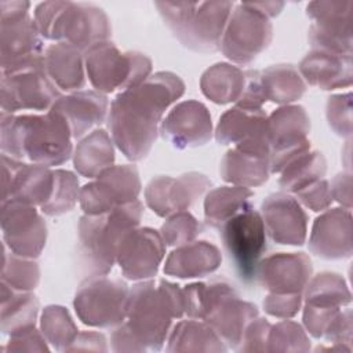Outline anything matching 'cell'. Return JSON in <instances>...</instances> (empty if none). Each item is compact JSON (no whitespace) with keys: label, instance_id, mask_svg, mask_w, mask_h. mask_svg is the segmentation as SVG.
I'll return each mask as SVG.
<instances>
[{"label":"cell","instance_id":"1","mask_svg":"<svg viewBox=\"0 0 353 353\" xmlns=\"http://www.w3.org/2000/svg\"><path fill=\"white\" fill-rule=\"evenodd\" d=\"M185 92V83L171 72H157L124 90L110 103L108 128L113 143L131 161L150 152L163 114Z\"/></svg>","mask_w":353,"mask_h":353},{"label":"cell","instance_id":"2","mask_svg":"<svg viewBox=\"0 0 353 353\" xmlns=\"http://www.w3.org/2000/svg\"><path fill=\"white\" fill-rule=\"evenodd\" d=\"M1 154L46 167L61 165L73 156L72 134L54 109L46 113H3Z\"/></svg>","mask_w":353,"mask_h":353},{"label":"cell","instance_id":"3","mask_svg":"<svg viewBox=\"0 0 353 353\" xmlns=\"http://www.w3.org/2000/svg\"><path fill=\"white\" fill-rule=\"evenodd\" d=\"M185 314L179 285L160 280L141 281L130 288L127 321L121 323L139 350H160L170 331L171 320Z\"/></svg>","mask_w":353,"mask_h":353},{"label":"cell","instance_id":"4","mask_svg":"<svg viewBox=\"0 0 353 353\" xmlns=\"http://www.w3.org/2000/svg\"><path fill=\"white\" fill-rule=\"evenodd\" d=\"M33 19L43 39L70 43L83 52L112 36L108 15L92 3L43 1Z\"/></svg>","mask_w":353,"mask_h":353},{"label":"cell","instance_id":"5","mask_svg":"<svg viewBox=\"0 0 353 353\" xmlns=\"http://www.w3.org/2000/svg\"><path fill=\"white\" fill-rule=\"evenodd\" d=\"M154 7L178 41L201 54L219 50L232 1H156Z\"/></svg>","mask_w":353,"mask_h":353},{"label":"cell","instance_id":"6","mask_svg":"<svg viewBox=\"0 0 353 353\" xmlns=\"http://www.w3.org/2000/svg\"><path fill=\"white\" fill-rule=\"evenodd\" d=\"M143 214L139 200L119 205L108 212L83 215L79 222V248L92 276L108 274L124 236L138 228Z\"/></svg>","mask_w":353,"mask_h":353},{"label":"cell","instance_id":"7","mask_svg":"<svg viewBox=\"0 0 353 353\" xmlns=\"http://www.w3.org/2000/svg\"><path fill=\"white\" fill-rule=\"evenodd\" d=\"M85 74L102 94L124 91L150 76L152 61L142 52H121L112 41H102L84 51Z\"/></svg>","mask_w":353,"mask_h":353},{"label":"cell","instance_id":"8","mask_svg":"<svg viewBox=\"0 0 353 353\" xmlns=\"http://www.w3.org/2000/svg\"><path fill=\"white\" fill-rule=\"evenodd\" d=\"M29 1H1V73L44 63L43 37L29 15Z\"/></svg>","mask_w":353,"mask_h":353},{"label":"cell","instance_id":"9","mask_svg":"<svg viewBox=\"0 0 353 353\" xmlns=\"http://www.w3.org/2000/svg\"><path fill=\"white\" fill-rule=\"evenodd\" d=\"M223 248L239 277L251 283L266 250V230L261 212L250 203L221 228Z\"/></svg>","mask_w":353,"mask_h":353},{"label":"cell","instance_id":"10","mask_svg":"<svg viewBox=\"0 0 353 353\" xmlns=\"http://www.w3.org/2000/svg\"><path fill=\"white\" fill-rule=\"evenodd\" d=\"M273 28L269 18L254 4H234L223 30L219 50L237 65L251 63L272 41Z\"/></svg>","mask_w":353,"mask_h":353},{"label":"cell","instance_id":"11","mask_svg":"<svg viewBox=\"0 0 353 353\" xmlns=\"http://www.w3.org/2000/svg\"><path fill=\"white\" fill-rule=\"evenodd\" d=\"M128 294V285L120 279L91 276L79 285L73 306L85 325L116 327L125 319Z\"/></svg>","mask_w":353,"mask_h":353},{"label":"cell","instance_id":"12","mask_svg":"<svg viewBox=\"0 0 353 353\" xmlns=\"http://www.w3.org/2000/svg\"><path fill=\"white\" fill-rule=\"evenodd\" d=\"M1 112L21 110L47 112L62 97L61 90L52 83L44 63L1 73Z\"/></svg>","mask_w":353,"mask_h":353},{"label":"cell","instance_id":"13","mask_svg":"<svg viewBox=\"0 0 353 353\" xmlns=\"http://www.w3.org/2000/svg\"><path fill=\"white\" fill-rule=\"evenodd\" d=\"M141 179L135 165H110L80 189V207L87 215L108 212L138 200Z\"/></svg>","mask_w":353,"mask_h":353},{"label":"cell","instance_id":"14","mask_svg":"<svg viewBox=\"0 0 353 353\" xmlns=\"http://www.w3.org/2000/svg\"><path fill=\"white\" fill-rule=\"evenodd\" d=\"M310 120L299 105H285L268 117L270 174L280 172L294 157L310 149Z\"/></svg>","mask_w":353,"mask_h":353},{"label":"cell","instance_id":"15","mask_svg":"<svg viewBox=\"0 0 353 353\" xmlns=\"http://www.w3.org/2000/svg\"><path fill=\"white\" fill-rule=\"evenodd\" d=\"M352 1H312L306 14L313 19L309 28L312 48L352 54Z\"/></svg>","mask_w":353,"mask_h":353},{"label":"cell","instance_id":"16","mask_svg":"<svg viewBox=\"0 0 353 353\" xmlns=\"http://www.w3.org/2000/svg\"><path fill=\"white\" fill-rule=\"evenodd\" d=\"M4 245L23 258H37L47 240V225L34 205L19 201L1 203Z\"/></svg>","mask_w":353,"mask_h":353},{"label":"cell","instance_id":"17","mask_svg":"<svg viewBox=\"0 0 353 353\" xmlns=\"http://www.w3.org/2000/svg\"><path fill=\"white\" fill-rule=\"evenodd\" d=\"M1 203L19 201L39 208L47 203L54 188V170L6 154H1Z\"/></svg>","mask_w":353,"mask_h":353},{"label":"cell","instance_id":"18","mask_svg":"<svg viewBox=\"0 0 353 353\" xmlns=\"http://www.w3.org/2000/svg\"><path fill=\"white\" fill-rule=\"evenodd\" d=\"M211 188V181L200 172H186L178 178L159 175L146 185L145 200L159 216L189 210Z\"/></svg>","mask_w":353,"mask_h":353},{"label":"cell","instance_id":"19","mask_svg":"<svg viewBox=\"0 0 353 353\" xmlns=\"http://www.w3.org/2000/svg\"><path fill=\"white\" fill-rule=\"evenodd\" d=\"M219 174L225 182L254 188L265 183L270 174V148L268 135L245 139L226 152Z\"/></svg>","mask_w":353,"mask_h":353},{"label":"cell","instance_id":"20","mask_svg":"<svg viewBox=\"0 0 353 353\" xmlns=\"http://www.w3.org/2000/svg\"><path fill=\"white\" fill-rule=\"evenodd\" d=\"M161 234L150 228H135L121 240L116 262L128 280H148L157 274L165 254Z\"/></svg>","mask_w":353,"mask_h":353},{"label":"cell","instance_id":"21","mask_svg":"<svg viewBox=\"0 0 353 353\" xmlns=\"http://www.w3.org/2000/svg\"><path fill=\"white\" fill-rule=\"evenodd\" d=\"M160 132L164 141L176 149L203 146L212 135L210 112L194 99L179 102L161 121Z\"/></svg>","mask_w":353,"mask_h":353},{"label":"cell","instance_id":"22","mask_svg":"<svg viewBox=\"0 0 353 353\" xmlns=\"http://www.w3.org/2000/svg\"><path fill=\"white\" fill-rule=\"evenodd\" d=\"M261 216L269 237L284 245H302L306 240L307 215L298 200L287 193H273L261 205Z\"/></svg>","mask_w":353,"mask_h":353},{"label":"cell","instance_id":"23","mask_svg":"<svg viewBox=\"0 0 353 353\" xmlns=\"http://www.w3.org/2000/svg\"><path fill=\"white\" fill-rule=\"evenodd\" d=\"M310 258L303 252H277L261 259L256 276L276 294H302L312 277Z\"/></svg>","mask_w":353,"mask_h":353},{"label":"cell","instance_id":"24","mask_svg":"<svg viewBox=\"0 0 353 353\" xmlns=\"http://www.w3.org/2000/svg\"><path fill=\"white\" fill-rule=\"evenodd\" d=\"M51 109L63 117L72 138L80 139L108 120L109 99L95 90H80L62 95Z\"/></svg>","mask_w":353,"mask_h":353},{"label":"cell","instance_id":"25","mask_svg":"<svg viewBox=\"0 0 353 353\" xmlns=\"http://www.w3.org/2000/svg\"><path fill=\"white\" fill-rule=\"evenodd\" d=\"M309 250L324 259H343L352 255V215L349 208H331L316 218Z\"/></svg>","mask_w":353,"mask_h":353},{"label":"cell","instance_id":"26","mask_svg":"<svg viewBox=\"0 0 353 353\" xmlns=\"http://www.w3.org/2000/svg\"><path fill=\"white\" fill-rule=\"evenodd\" d=\"M299 74L313 87L336 90L352 84V54L312 48L298 66Z\"/></svg>","mask_w":353,"mask_h":353},{"label":"cell","instance_id":"27","mask_svg":"<svg viewBox=\"0 0 353 353\" xmlns=\"http://www.w3.org/2000/svg\"><path fill=\"white\" fill-rule=\"evenodd\" d=\"M44 69L52 83L68 94L85 85L84 52L66 41L51 44L44 51Z\"/></svg>","mask_w":353,"mask_h":353},{"label":"cell","instance_id":"28","mask_svg":"<svg viewBox=\"0 0 353 353\" xmlns=\"http://www.w3.org/2000/svg\"><path fill=\"white\" fill-rule=\"evenodd\" d=\"M222 262L221 251L208 241H190L178 245L165 259L164 273L178 279L204 277L214 273Z\"/></svg>","mask_w":353,"mask_h":353},{"label":"cell","instance_id":"29","mask_svg":"<svg viewBox=\"0 0 353 353\" xmlns=\"http://www.w3.org/2000/svg\"><path fill=\"white\" fill-rule=\"evenodd\" d=\"M268 135V116L262 109L234 106L226 110L215 128V139L221 145H237L245 139Z\"/></svg>","mask_w":353,"mask_h":353},{"label":"cell","instance_id":"30","mask_svg":"<svg viewBox=\"0 0 353 353\" xmlns=\"http://www.w3.org/2000/svg\"><path fill=\"white\" fill-rule=\"evenodd\" d=\"M113 139L102 128H95L81 138L73 153L74 170L85 178H97L103 170L113 165Z\"/></svg>","mask_w":353,"mask_h":353},{"label":"cell","instance_id":"31","mask_svg":"<svg viewBox=\"0 0 353 353\" xmlns=\"http://www.w3.org/2000/svg\"><path fill=\"white\" fill-rule=\"evenodd\" d=\"M245 74L237 66L219 62L208 68L201 79V92L214 103L226 105L237 102L244 88Z\"/></svg>","mask_w":353,"mask_h":353},{"label":"cell","instance_id":"32","mask_svg":"<svg viewBox=\"0 0 353 353\" xmlns=\"http://www.w3.org/2000/svg\"><path fill=\"white\" fill-rule=\"evenodd\" d=\"M254 192L244 186H219L210 190L204 200L205 223L219 229L228 219L247 207Z\"/></svg>","mask_w":353,"mask_h":353},{"label":"cell","instance_id":"33","mask_svg":"<svg viewBox=\"0 0 353 353\" xmlns=\"http://www.w3.org/2000/svg\"><path fill=\"white\" fill-rule=\"evenodd\" d=\"M228 347L216 332L204 321L194 319L179 321L168 338V352H225Z\"/></svg>","mask_w":353,"mask_h":353},{"label":"cell","instance_id":"34","mask_svg":"<svg viewBox=\"0 0 353 353\" xmlns=\"http://www.w3.org/2000/svg\"><path fill=\"white\" fill-rule=\"evenodd\" d=\"M37 313L39 301L34 294L18 291L1 283V331L4 335L34 325Z\"/></svg>","mask_w":353,"mask_h":353},{"label":"cell","instance_id":"35","mask_svg":"<svg viewBox=\"0 0 353 353\" xmlns=\"http://www.w3.org/2000/svg\"><path fill=\"white\" fill-rule=\"evenodd\" d=\"M261 74L266 99L273 103H291L305 94L306 85L303 79L291 63L272 65L261 72Z\"/></svg>","mask_w":353,"mask_h":353},{"label":"cell","instance_id":"36","mask_svg":"<svg viewBox=\"0 0 353 353\" xmlns=\"http://www.w3.org/2000/svg\"><path fill=\"white\" fill-rule=\"evenodd\" d=\"M325 159L321 152H305L294 157L280 172L279 185L283 190L298 192L321 179L325 174Z\"/></svg>","mask_w":353,"mask_h":353},{"label":"cell","instance_id":"37","mask_svg":"<svg viewBox=\"0 0 353 353\" xmlns=\"http://www.w3.org/2000/svg\"><path fill=\"white\" fill-rule=\"evenodd\" d=\"M350 301V291L336 273L323 272L313 277L305 288V302L309 305L341 307L349 305Z\"/></svg>","mask_w":353,"mask_h":353},{"label":"cell","instance_id":"38","mask_svg":"<svg viewBox=\"0 0 353 353\" xmlns=\"http://www.w3.org/2000/svg\"><path fill=\"white\" fill-rule=\"evenodd\" d=\"M41 331L48 343L57 350H68L79 335L69 312L63 306L51 305L41 313Z\"/></svg>","mask_w":353,"mask_h":353},{"label":"cell","instance_id":"39","mask_svg":"<svg viewBox=\"0 0 353 353\" xmlns=\"http://www.w3.org/2000/svg\"><path fill=\"white\" fill-rule=\"evenodd\" d=\"M40 270L34 261L11 252L3 244L1 283L18 291H32L39 284Z\"/></svg>","mask_w":353,"mask_h":353},{"label":"cell","instance_id":"40","mask_svg":"<svg viewBox=\"0 0 353 353\" xmlns=\"http://www.w3.org/2000/svg\"><path fill=\"white\" fill-rule=\"evenodd\" d=\"M80 197L79 179L68 170H54V188L50 199L40 207L48 216H58L73 210Z\"/></svg>","mask_w":353,"mask_h":353},{"label":"cell","instance_id":"41","mask_svg":"<svg viewBox=\"0 0 353 353\" xmlns=\"http://www.w3.org/2000/svg\"><path fill=\"white\" fill-rule=\"evenodd\" d=\"M203 230L201 223L188 211H179L163 223L160 234L170 247H178L193 241Z\"/></svg>","mask_w":353,"mask_h":353},{"label":"cell","instance_id":"42","mask_svg":"<svg viewBox=\"0 0 353 353\" xmlns=\"http://www.w3.org/2000/svg\"><path fill=\"white\" fill-rule=\"evenodd\" d=\"M309 349L310 341L299 324L284 320L270 325L266 341V350L306 352Z\"/></svg>","mask_w":353,"mask_h":353},{"label":"cell","instance_id":"43","mask_svg":"<svg viewBox=\"0 0 353 353\" xmlns=\"http://www.w3.org/2000/svg\"><path fill=\"white\" fill-rule=\"evenodd\" d=\"M350 92L332 95L327 102V120L330 127L339 137L352 135V103Z\"/></svg>","mask_w":353,"mask_h":353},{"label":"cell","instance_id":"44","mask_svg":"<svg viewBox=\"0 0 353 353\" xmlns=\"http://www.w3.org/2000/svg\"><path fill=\"white\" fill-rule=\"evenodd\" d=\"M245 81L243 92L236 102V106L243 109H262V105L268 101L263 83H262V74L259 70L248 69L244 70Z\"/></svg>","mask_w":353,"mask_h":353},{"label":"cell","instance_id":"45","mask_svg":"<svg viewBox=\"0 0 353 353\" xmlns=\"http://www.w3.org/2000/svg\"><path fill=\"white\" fill-rule=\"evenodd\" d=\"M295 194H296L298 201H301L305 207H307L316 212L324 211L325 208H328V205L334 200L331 186L323 178L302 188L301 190L295 192Z\"/></svg>","mask_w":353,"mask_h":353},{"label":"cell","instance_id":"46","mask_svg":"<svg viewBox=\"0 0 353 353\" xmlns=\"http://www.w3.org/2000/svg\"><path fill=\"white\" fill-rule=\"evenodd\" d=\"M302 303V294H276L270 292L263 301V309L268 314L279 319L294 317Z\"/></svg>","mask_w":353,"mask_h":353},{"label":"cell","instance_id":"47","mask_svg":"<svg viewBox=\"0 0 353 353\" xmlns=\"http://www.w3.org/2000/svg\"><path fill=\"white\" fill-rule=\"evenodd\" d=\"M47 339L40 334L34 325H28L14 331L10 335L7 350H48Z\"/></svg>","mask_w":353,"mask_h":353},{"label":"cell","instance_id":"48","mask_svg":"<svg viewBox=\"0 0 353 353\" xmlns=\"http://www.w3.org/2000/svg\"><path fill=\"white\" fill-rule=\"evenodd\" d=\"M266 319L255 317L245 328L241 339V350H266V341L270 328Z\"/></svg>","mask_w":353,"mask_h":353},{"label":"cell","instance_id":"49","mask_svg":"<svg viewBox=\"0 0 353 353\" xmlns=\"http://www.w3.org/2000/svg\"><path fill=\"white\" fill-rule=\"evenodd\" d=\"M350 174H339L331 183V192L332 197L338 200L341 204H343L346 208L350 210Z\"/></svg>","mask_w":353,"mask_h":353}]
</instances>
